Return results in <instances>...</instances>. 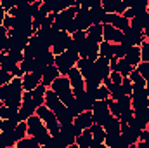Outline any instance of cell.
Returning <instances> with one entry per match:
<instances>
[{"mask_svg":"<svg viewBox=\"0 0 149 148\" xmlns=\"http://www.w3.org/2000/svg\"><path fill=\"white\" fill-rule=\"evenodd\" d=\"M90 11V18H92V23H102V18L106 14V11L102 9V5H97V7H92L88 9Z\"/></svg>","mask_w":149,"mask_h":148,"instance_id":"34","label":"cell"},{"mask_svg":"<svg viewBox=\"0 0 149 148\" xmlns=\"http://www.w3.org/2000/svg\"><path fill=\"white\" fill-rule=\"evenodd\" d=\"M66 77L70 78V84H71V89H73L74 96H78L80 92H83V91H85V78H83L81 72H80L76 66L70 68V72H68Z\"/></svg>","mask_w":149,"mask_h":148,"instance_id":"10","label":"cell"},{"mask_svg":"<svg viewBox=\"0 0 149 148\" xmlns=\"http://www.w3.org/2000/svg\"><path fill=\"white\" fill-rule=\"evenodd\" d=\"M0 4H2V7L5 9V12H9V11L14 7V2H12V0H0Z\"/></svg>","mask_w":149,"mask_h":148,"instance_id":"51","label":"cell"},{"mask_svg":"<svg viewBox=\"0 0 149 148\" xmlns=\"http://www.w3.org/2000/svg\"><path fill=\"white\" fill-rule=\"evenodd\" d=\"M146 40L144 32H139V30H134L132 26H128L127 30H123V40L121 44L125 47H132V45H141L142 42Z\"/></svg>","mask_w":149,"mask_h":148,"instance_id":"9","label":"cell"},{"mask_svg":"<svg viewBox=\"0 0 149 148\" xmlns=\"http://www.w3.org/2000/svg\"><path fill=\"white\" fill-rule=\"evenodd\" d=\"M5 14H7V12H5V9H3V7H2V4H0V26H2V23H3Z\"/></svg>","mask_w":149,"mask_h":148,"instance_id":"52","label":"cell"},{"mask_svg":"<svg viewBox=\"0 0 149 148\" xmlns=\"http://www.w3.org/2000/svg\"><path fill=\"white\" fill-rule=\"evenodd\" d=\"M102 30H104V25L102 23H94L87 28V38L88 40H94L97 44H101L104 38H102Z\"/></svg>","mask_w":149,"mask_h":148,"instance_id":"21","label":"cell"},{"mask_svg":"<svg viewBox=\"0 0 149 148\" xmlns=\"http://www.w3.org/2000/svg\"><path fill=\"white\" fill-rule=\"evenodd\" d=\"M108 89H109V98L113 99H120L121 96H125L123 89H121V84H108Z\"/></svg>","mask_w":149,"mask_h":148,"instance_id":"35","label":"cell"},{"mask_svg":"<svg viewBox=\"0 0 149 148\" xmlns=\"http://www.w3.org/2000/svg\"><path fill=\"white\" fill-rule=\"evenodd\" d=\"M148 129H149V124H148Z\"/></svg>","mask_w":149,"mask_h":148,"instance_id":"59","label":"cell"},{"mask_svg":"<svg viewBox=\"0 0 149 148\" xmlns=\"http://www.w3.org/2000/svg\"><path fill=\"white\" fill-rule=\"evenodd\" d=\"M144 145H149V129H141V134H139V141L135 147H144Z\"/></svg>","mask_w":149,"mask_h":148,"instance_id":"40","label":"cell"},{"mask_svg":"<svg viewBox=\"0 0 149 148\" xmlns=\"http://www.w3.org/2000/svg\"><path fill=\"white\" fill-rule=\"evenodd\" d=\"M128 77H130L132 84H137V82H146V78L139 73V72H137V68H134V70L130 72V75H128Z\"/></svg>","mask_w":149,"mask_h":148,"instance_id":"47","label":"cell"},{"mask_svg":"<svg viewBox=\"0 0 149 148\" xmlns=\"http://www.w3.org/2000/svg\"><path fill=\"white\" fill-rule=\"evenodd\" d=\"M102 38L106 42H111V44H121L123 40V32L114 28L113 25H104V30H102Z\"/></svg>","mask_w":149,"mask_h":148,"instance_id":"16","label":"cell"},{"mask_svg":"<svg viewBox=\"0 0 149 148\" xmlns=\"http://www.w3.org/2000/svg\"><path fill=\"white\" fill-rule=\"evenodd\" d=\"M141 58H142V61H149V40L148 38L141 44Z\"/></svg>","mask_w":149,"mask_h":148,"instance_id":"45","label":"cell"},{"mask_svg":"<svg viewBox=\"0 0 149 148\" xmlns=\"http://www.w3.org/2000/svg\"><path fill=\"white\" fill-rule=\"evenodd\" d=\"M121 89H123V92H125V94H132L134 84H132L130 77H123V80H121Z\"/></svg>","mask_w":149,"mask_h":148,"instance_id":"44","label":"cell"},{"mask_svg":"<svg viewBox=\"0 0 149 148\" xmlns=\"http://www.w3.org/2000/svg\"><path fill=\"white\" fill-rule=\"evenodd\" d=\"M111 117V111L108 106V99H95L94 103V108H92V118H94V124H101L104 125L106 120Z\"/></svg>","mask_w":149,"mask_h":148,"instance_id":"7","label":"cell"},{"mask_svg":"<svg viewBox=\"0 0 149 148\" xmlns=\"http://www.w3.org/2000/svg\"><path fill=\"white\" fill-rule=\"evenodd\" d=\"M146 92H148V96H149V78L146 80Z\"/></svg>","mask_w":149,"mask_h":148,"instance_id":"54","label":"cell"},{"mask_svg":"<svg viewBox=\"0 0 149 148\" xmlns=\"http://www.w3.org/2000/svg\"><path fill=\"white\" fill-rule=\"evenodd\" d=\"M12 77H14V75L10 73V72H7V70L0 68V85H5V84H9V82L12 80Z\"/></svg>","mask_w":149,"mask_h":148,"instance_id":"46","label":"cell"},{"mask_svg":"<svg viewBox=\"0 0 149 148\" xmlns=\"http://www.w3.org/2000/svg\"><path fill=\"white\" fill-rule=\"evenodd\" d=\"M76 11H78V5H71V7H68V9H64V11L57 12V14L54 16L52 28H54V30H57V32H59V30H66V28H68V25H70V21L76 16Z\"/></svg>","mask_w":149,"mask_h":148,"instance_id":"6","label":"cell"},{"mask_svg":"<svg viewBox=\"0 0 149 148\" xmlns=\"http://www.w3.org/2000/svg\"><path fill=\"white\" fill-rule=\"evenodd\" d=\"M70 42H71V33H68L66 30H59V32H56V37H54L50 51L54 54H61L70 47Z\"/></svg>","mask_w":149,"mask_h":148,"instance_id":"8","label":"cell"},{"mask_svg":"<svg viewBox=\"0 0 149 148\" xmlns=\"http://www.w3.org/2000/svg\"><path fill=\"white\" fill-rule=\"evenodd\" d=\"M45 105H47V108H50L54 113H59V111L66 106L50 87H47V91H45Z\"/></svg>","mask_w":149,"mask_h":148,"instance_id":"15","label":"cell"},{"mask_svg":"<svg viewBox=\"0 0 149 148\" xmlns=\"http://www.w3.org/2000/svg\"><path fill=\"white\" fill-rule=\"evenodd\" d=\"M94 68H95V72H97V75H99L101 80L108 78L109 73H111V68H109V58H106V56H99V58L94 61Z\"/></svg>","mask_w":149,"mask_h":148,"instance_id":"17","label":"cell"},{"mask_svg":"<svg viewBox=\"0 0 149 148\" xmlns=\"http://www.w3.org/2000/svg\"><path fill=\"white\" fill-rule=\"evenodd\" d=\"M78 101H80V105H81V108L83 110H90L94 108V103H95V96H94V92H90V91H83V92H80L78 96H74Z\"/></svg>","mask_w":149,"mask_h":148,"instance_id":"20","label":"cell"},{"mask_svg":"<svg viewBox=\"0 0 149 148\" xmlns=\"http://www.w3.org/2000/svg\"><path fill=\"white\" fill-rule=\"evenodd\" d=\"M134 120L139 125V129H146L148 124H149V106L134 110Z\"/></svg>","mask_w":149,"mask_h":148,"instance_id":"25","label":"cell"},{"mask_svg":"<svg viewBox=\"0 0 149 148\" xmlns=\"http://www.w3.org/2000/svg\"><path fill=\"white\" fill-rule=\"evenodd\" d=\"M26 124H28V134L37 140L38 143H40V147H45L50 141L52 136H50L47 125L43 124V120L38 117L37 113H33L31 117H28L26 118Z\"/></svg>","mask_w":149,"mask_h":148,"instance_id":"2","label":"cell"},{"mask_svg":"<svg viewBox=\"0 0 149 148\" xmlns=\"http://www.w3.org/2000/svg\"><path fill=\"white\" fill-rule=\"evenodd\" d=\"M148 11H149V0H148Z\"/></svg>","mask_w":149,"mask_h":148,"instance_id":"58","label":"cell"},{"mask_svg":"<svg viewBox=\"0 0 149 148\" xmlns=\"http://www.w3.org/2000/svg\"><path fill=\"white\" fill-rule=\"evenodd\" d=\"M135 68H137V72H139V73L148 80V78H149V61H141Z\"/></svg>","mask_w":149,"mask_h":148,"instance_id":"42","label":"cell"},{"mask_svg":"<svg viewBox=\"0 0 149 148\" xmlns=\"http://www.w3.org/2000/svg\"><path fill=\"white\" fill-rule=\"evenodd\" d=\"M28 2H30V4H31V2H35V0H28Z\"/></svg>","mask_w":149,"mask_h":148,"instance_id":"57","label":"cell"},{"mask_svg":"<svg viewBox=\"0 0 149 148\" xmlns=\"http://www.w3.org/2000/svg\"><path fill=\"white\" fill-rule=\"evenodd\" d=\"M0 68H3V70H7V72H16L17 68H19V63L17 61H14L7 52H0Z\"/></svg>","mask_w":149,"mask_h":148,"instance_id":"28","label":"cell"},{"mask_svg":"<svg viewBox=\"0 0 149 148\" xmlns=\"http://www.w3.org/2000/svg\"><path fill=\"white\" fill-rule=\"evenodd\" d=\"M59 70H57V66L56 65H49L45 70H43V73H42V84L45 85V87H50V84L59 77Z\"/></svg>","mask_w":149,"mask_h":148,"instance_id":"22","label":"cell"},{"mask_svg":"<svg viewBox=\"0 0 149 148\" xmlns=\"http://www.w3.org/2000/svg\"><path fill=\"white\" fill-rule=\"evenodd\" d=\"M102 25H113L118 30H127L130 26V19L125 18L123 14H114V12H106L102 18Z\"/></svg>","mask_w":149,"mask_h":148,"instance_id":"12","label":"cell"},{"mask_svg":"<svg viewBox=\"0 0 149 148\" xmlns=\"http://www.w3.org/2000/svg\"><path fill=\"white\" fill-rule=\"evenodd\" d=\"M37 113L38 117L43 120V124L47 125V129H49V132H50V136H57L59 134V120H57V117H56V113L50 110V108H47V105L43 103V105H40L37 108Z\"/></svg>","mask_w":149,"mask_h":148,"instance_id":"5","label":"cell"},{"mask_svg":"<svg viewBox=\"0 0 149 148\" xmlns=\"http://www.w3.org/2000/svg\"><path fill=\"white\" fill-rule=\"evenodd\" d=\"M90 131H92V138H94L92 143H104L106 131H104V127L101 124H92L90 125Z\"/></svg>","mask_w":149,"mask_h":148,"instance_id":"29","label":"cell"},{"mask_svg":"<svg viewBox=\"0 0 149 148\" xmlns=\"http://www.w3.org/2000/svg\"><path fill=\"white\" fill-rule=\"evenodd\" d=\"M76 30H80V26H78V21H76V18H73V19L70 21V25H68V28H66V32L73 35L74 32H76Z\"/></svg>","mask_w":149,"mask_h":148,"instance_id":"50","label":"cell"},{"mask_svg":"<svg viewBox=\"0 0 149 148\" xmlns=\"http://www.w3.org/2000/svg\"><path fill=\"white\" fill-rule=\"evenodd\" d=\"M7 54H9L14 61H17V63H21V61L24 59V54H23V51H19V49H9Z\"/></svg>","mask_w":149,"mask_h":148,"instance_id":"43","label":"cell"},{"mask_svg":"<svg viewBox=\"0 0 149 148\" xmlns=\"http://www.w3.org/2000/svg\"><path fill=\"white\" fill-rule=\"evenodd\" d=\"M123 4H125V7L128 9V7H132V4H134V0H123Z\"/></svg>","mask_w":149,"mask_h":148,"instance_id":"53","label":"cell"},{"mask_svg":"<svg viewBox=\"0 0 149 148\" xmlns=\"http://www.w3.org/2000/svg\"><path fill=\"white\" fill-rule=\"evenodd\" d=\"M114 45H116V44H111V42L102 40V42L99 44V56L113 58V56H114Z\"/></svg>","mask_w":149,"mask_h":148,"instance_id":"30","label":"cell"},{"mask_svg":"<svg viewBox=\"0 0 149 148\" xmlns=\"http://www.w3.org/2000/svg\"><path fill=\"white\" fill-rule=\"evenodd\" d=\"M94 96H95V99H108V98H109V89H108V85L101 84V85L94 91Z\"/></svg>","mask_w":149,"mask_h":148,"instance_id":"37","label":"cell"},{"mask_svg":"<svg viewBox=\"0 0 149 148\" xmlns=\"http://www.w3.org/2000/svg\"><path fill=\"white\" fill-rule=\"evenodd\" d=\"M21 78H23V89L24 91H33L38 84H42V75L35 73V72H26Z\"/></svg>","mask_w":149,"mask_h":148,"instance_id":"18","label":"cell"},{"mask_svg":"<svg viewBox=\"0 0 149 148\" xmlns=\"http://www.w3.org/2000/svg\"><path fill=\"white\" fill-rule=\"evenodd\" d=\"M125 59L135 68V66L142 61V58H141V45H132V47H128V49H127V54H125Z\"/></svg>","mask_w":149,"mask_h":148,"instance_id":"26","label":"cell"},{"mask_svg":"<svg viewBox=\"0 0 149 148\" xmlns=\"http://www.w3.org/2000/svg\"><path fill=\"white\" fill-rule=\"evenodd\" d=\"M9 30L2 25L0 26V52H7L9 51Z\"/></svg>","mask_w":149,"mask_h":148,"instance_id":"33","label":"cell"},{"mask_svg":"<svg viewBox=\"0 0 149 148\" xmlns=\"http://www.w3.org/2000/svg\"><path fill=\"white\" fill-rule=\"evenodd\" d=\"M66 106H68V110H70V113H71L73 117H76V115H78L80 111H83L81 105H80V101H78L76 98H73V99H71V101H70V103H68Z\"/></svg>","mask_w":149,"mask_h":148,"instance_id":"38","label":"cell"},{"mask_svg":"<svg viewBox=\"0 0 149 148\" xmlns=\"http://www.w3.org/2000/svg\"><path fill=\"white\" fill-rule=\"evenodd\" d=\"M92 141H94V138H92V131H90V127H87V129H83L78 136H76V147L80 148H90L92 145Z\"/></svg>","mask_w":149,"mask_h":148,"instance_id":"27","label":"cell"},{"mask_svg":"<svg viewBox=\"0 0 149 148\" xmlns=\"http://www.w3.org/2000/svg\"><path fill=\"white\" fill-rule=\"evenodd\" d=\"M0 131H2V118H0Z\"/></svg>","mask_w":149,"mask_h":148,"instance_id":"55","label":"cell"},{"mask_svg":"<svg viewBox=\"0 0 149 148\" xmlns=\"http://www.w3.org/2000/svg\"><path fill=\"white\" fill-rule=\"evenodd\" d=\"M2 25H3L7 30H10V28L14 26V16H10V14L7 12V14H5V18H3V23H2Z\"/></svg>","mask_w":149,"mask_h":148,"instance_id":"49","label":"cell"},{"mask_svg":"<svg viewBox=\"0 0 149 148\" xmlns=\"http://www.w3.org/2000/svg\"><path fill=\"white\" fill-rule=\"evenodd\" d=\"M101 5L106 12H114V14H123L125 9H127L123 0H102Z\"/></svg>","mask_w":149,"mask_h":148,"instance_id":"19","label":"cell"},{"mask_svg":"<svg viewBox=\"0 0 149 148\" xmlns=\"http://www.w3.org/2000/svg\"><path fill=\"white\" fill-rule=\"evenodd\" d=\"M23 78L21 77H12V80L5 85H0V99L3 101V105L19 108L21 101H23Z\"/></svg>","mask_w":149,"mask_h":148,"instance_id":"1","label":"cell"},{"mask_svg":"<svg viewBox=\"0 0 149 148\" xmlns=\"http://www.w3.org/2000/svg\"><path fill=\"white\" fill-rule=\"evenodd\" d=\"M80 58H88V59L95 61L99 58V44L87 38L83 42V45L80 47Z\"/></svg>","mask_w":149,"mask_h":148,"instance_id":"14","label":"cell"},{"mask_svg":"<svg viewBox=\"0 0 149 148\" xmlns=\"http://www.w3.org/2000/svg\"><path fill=\"white\" fill-rule=\"evenodd\" d=\"M92 124H94V118H92V111H90V110L80 111V113H78V115L73 118V125H74V131H76V134H80L83 129L90 127Z\"/></svg>","mask_w":149,"mask_h":148,"instance_id":"13","label":"cell"},{"mask_svg":"<svg viewBox=\"0 0 149 148\" xmlns=\"http://www.w3.org/2000/svg\"><path fill=\"white\" fill-rule=\"evenodd\" d=\"M108 78L111 80V84H121L123 75L120 73V72H114V70H111V73H109V77H108Z\"/></svg>","mask_w":149,"mask_h":148,"instance_id":"48","label":"cell"},{"mask_svg":"<svg viewBox=\"0 0 149 148\" xmlns=\"http://www.w3.org/2000/svg\"><path fill=\"white\" fill-rule=\"evenodd\" d=\"M2 105H3V101H2V99H0V106H2Z\"/></svg>","mask_w":149,"mask_h":148,"instance_id":"56","label":"cell"},{"mask_svg":"<svg viewBox=\"0 0 149 148\" xmlns=\"http://www.w3.org/2000/svg\"><path fill=\"white\" fill-rule=\"evenodd\" d=\"M149 106V96L146 91L142 92H132V108L139 110V108H146Z\"/></svg>","mask_w":149,"mask_h":148,"instance_id":"24","label":"cell"},{"mask_svg":"<svg viewBox=\"0 0 149 148\" xmlns=\"http://www.w3.org/2000/svg\"><path fill=\"white\" fill-rule=\"evenodd\" d=\"M50 89L59 96V99H61L64 105H68V103L74 98L71 84H70V78H68L66 75H59V77L50 84Z\"/></svg>","mask_w":149,"mask_h":148,"instance_id":"3","label":"cell"},{"mask_svg":"<svg viewBox=\"0 0 149 148\" xmlns=\"http://www.w3.org/2000/svg\"><path fill=\"white\" fill-rule=\"evenodd\" d=\"M38 147H40V143H38L33 136H30V134L24 136L23 140H19L16 143V148H38Z\"/></svg>","mask_w":149,"mask_h":148,"instance_id":"31","label":"cell"},{"mask_svg":"<svg viewBox=\"0 0 149 148\" xmlns=\"http://www.w3.org/2000/svg\"><path fill=\"white\" fill-rule=\"evenodd\" d=\"M17 111L19 108H14V106H9V105H2L0 106V118H17Z\"/></svg>","mask_w":149,"mask_h":148,"instance_id":"32","label":"cell"},{"mask_svg":"<svg viewBox=\"0 0 149 148\" xmlns=\"http://www.w3.org/2000/svg\"><path fill=\"white\" fill-rule=\"evenodd\" d=\"M102 127H104L106 134H109V136H113V134H120V132H121V120H120L118 117L111 115V117L106 120V124H104Z\"/></svg>","mask_w":149,"mask_h":148,"instance_id":"23","label":"cell"},{"mask_svg":"<svg viewBox=\"0 0 149 148\" xmlns=\"http://www.w3.org/2000/svg\"><path fill=\"white\" fill-rule=\"evenodd\" d=\"M132 9H134L135 16H137V14H144V12H148V0H134Z\"/></svg>","mask_w":149,"mask_h":148,"instance_id":"36","label":"cell"},{"mask_svg":"<svg viewBox=\"0 0 149 148\" xmlns=\"http://www.w3.org/2000/svg\"><path fill=\"white\" fill-rule=\"evenodd\" d=\"M108 106H109V111H111V115L114 117H118L120 118V105H118V101L116 99H113V98H108Z\"/></svg>","mask_w":149,"mask_h":148,"instance_id":"41","label":"cell"},{"mask_svg":"<svg viewBox=\"0 0 149 148\" xmlns=\"http://www.w3.org/2000/svg\"><path fill=\"white\" fill-rule=\"evenodd\" d=\"M78 59H80V52L71 51V49H66L64 52L56 54L54 65L57 66V70H59V73H61V75H68L70 68H73Z\"/></svg>","mask_w":149,"mask_h":148,"instance_id":"4","label":"cell"},{"mask_svg":"<svg viewBox=\"0 0 149 148\" xmlns=\"http://www.w3.org/2000/svg\"><path fill=\"white\" fill-rule=\"evenodd\" d=\"M121 138L125 140V143L128 147H135L137 141H139V134H141V129L135 127V125H130L127 122H121Z\"/></svg>","mask_w":149,"mask_h":148,"instance_id":"11","label":"cell"},{"mask_svg":"<svg viewBox=\"0 0 149 148\" xmlns=\"http://www.w3.org/2000/svg\"><path fill=\"white\" fill-rule=\"evenodd\" d=\"M17 118H3L2 120V131H14L17 125Z\"/></svg>","mask_w":149,"mask_h":148,"instance_id":"39","label":"cell"}]
</instances>
